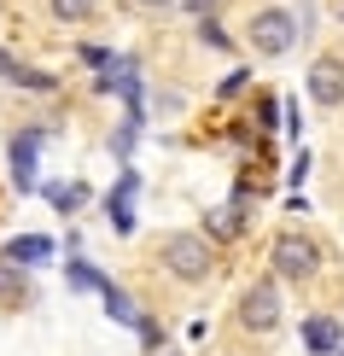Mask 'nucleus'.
<instances>
[{
    "label": "nucleus",
    "mask_w": 344,
    "mask_h": 356,
    "mask_svg": "<svg viewBox=\"0 0 344 356\" xmlns=\"http://www.w3.org/2000/svg\"><path fill=\"white\" fill-rule=\"evenodd\" d=\"M134 6H146V12H170V6H181V0H134Z\"/></svg>",
    "instance_id": "4be33fe9"
},
{
    "label": "nucleus",
    "mask_w": 344,
    "mask_h": 356,
    "mask_svg": "<svg viewBox=\"0 0 344 356\" xmlns=\"http://www.w3.org/2000/svg\"><path fill=\"white\" fill-rule=\"evenodd\" d=\"M134 187H140V175L123 170V181L111 187V199H106V216H111V228L117 234H134Z\"/></svg>",
    "instance_id": "0eeeda50"
},
{
    "label": "nucleus",
    "mask_w": 344,
    "mask_h": 356,
    "mask_svg": "<svg viewBox=\"0 0 344 356\" xmlns=\"http://www.w3.org/2000/svg\"><path fill=\"white\" fill-rule=\"evenodd\" d=\"M158 263H163L175 280L199 286V280L216 275V245L204 240V234H163V240H158Z\"/></svg>",
    "instance_id": "f257e3e1"
},
{
    "label": "nucleus",
    "mask_w": 344,
    "mask_h": 356,
    "mask_svg": "<svg viewBox=\"0 0 344 356\" xmlns=\"http://www.w3.org/2000/svg\"><path fill=\"white\" fill-rule=\"evenodd\" d=\"M309 99H316V106H344V65L338 58H316V65H309Z\"/></svg>",
    "instance_id": "39448f33"
},
{
    "label": "nucleus",
    "mask_w": 344,
    "mask_h": 356,
    "mask_svg": "<svg viewBox=\"0 0 344 356\" xmlns=\"http://www.w3.org/2000/svg\"><path fill=\"white\" fill-rule=\"evenodd\" d=\"M245 82H251V70H228V76H222V88H216V94L228 99V94H239V88H245Z\"/></svg>",
    "instance_id": "6ab92c4d"
},
{
    "label": "nucleus",
    "mask_w": 344,
    "mask_h": 356,
    "mask_svg": "<svg viewBox=\"0 0 344 356\" xmlns=\"http://www.w3.org/2000/svg\"><path fill=\"white\" fill-rule=\"evenodd\" d=\"M47 199H53V211H82V204H88V187L82 181H70V187H47Z\"/></svg>",
    "instance_id": "2eb2a0df"
},
{
    "label": "nucleus",
    "mask_w": 344,
    "mask_h": 356,
    "mask_svg": "<svg viewBox=\"0 0 344 356\" xmlns=\"http://www.w3.org/2000/svg\"><path fill=\"white\" fill-rule=\"evenodd\" d=\"M82 65H94V70H111V65H117V58H111L106 47H82Z\"/></svg>",
    "instance_id": "aec40b11"
},
{
    "label": "nucleus",
    "mask_w": 344,
    "mask_h": 356,
    "mask_svg": "<svg viewBox=\"0 0 344 356\" xmlns=\"http://www.w3.org/2000/svg\"><path fill=\"white\" fill-rule=\"evenodd\" d=\"M268 263H275V280H316L321 275V245L309 240V234H297V228H286V234H275V245H268Z\"/></svg>",
    "instance_id": "f03ea898"
},
{
    "label": "nucleus",
    "mask_w": 344,
    "mask_h": 356,
    "mask_svg": "<svg viewBox=\"0 0 344 356\" xmlns=\"http://www.w3.org/2000/svg\"><path fill=\"white\" fill-rule=\"evenodd\" d=\"M47 12H53L58 24H88L99 12V0H47Z\"/></svg>",
    "instance_id": "4468645a"
},
{
    "label": "nucleus",
    "mask_w": 344,
    "mask_h": 356,
    "mask_svg": "<svg viewBox=\"0 0 344 356\" xmlns=\"http://www.w3.org/2000/svg\"><path fill=\"white\" fill-rule=\"evenodd\" d=\"M199 41H204V47H216V53H228V47H234V41H228V29H222L216 18H199Z\"/></svg>",
    "instance_id": "f3484780"
},
{
    "label": "nucleus",
    "mask_w": 344,
    "mask_h": 356,
    "mask_svg": "<svg viewBox=\"0 0 344 356\" xmlns=\"http://www.w3.org/2000/svg\"><path fill=\"white\" fill-rule=\"evenodd\" d=\"M65 280H70V292H99V269H88V263H65Z\"/></svg>",
    "instance_id": "dca6fc26"
},
{
    "label": "nucleus",
    "mask_w": 344,
    "mask_h": 356,
    "mask_svg": "<svg viewBox=\"0 0 344 356\" xmlns=\"http://www.w3.org/2000/svg\"><path fill=\"white\" fill-rule=\"evenodd\" d=\"M181 6H187V12H199V18H211V12H216V0H181Z\"/></svg>",
    "instance_id": "412c9836"
},
{
    "label": "nucleus",
    "mask_w": 344,
    "mask_h": 356,
    "mask_svg": "<svg viewBox=\"0 0 344 356\" xmlns=\"http://www.w3.org/2000/svg\"><path fill=\"white\" fill-rule=\"evenodd\" d=\"M53 251H58V245L47 240V234H18V240H6V251H0V257L18 263V269H29V263H47Z\"/></svg>",
    "instance_id": "9d476101"
},
{
    "label": "nucleus",
    "mask_w": 344,
    "mask_h": 356,
    "mask_svg": "<svg viewBox=\"0 0 344 356\" xmlns=\"http://www.w3.org/2000/svg\"><path fill=\"white\" fill-rule=\"evenodd\" d=\"M99 298H106V316L117 321V327H134V321H140V309H134V298L123 286H117V280H99Z\"/></svg>",
    "instance_id": "f8f14e48"
},
{
    "label": "nucleus",
    "mask_w": 344,
    "mask_h": 356,
    "mask_svg": "<svg viewBox=\"0 0 344 356\" xmlns=\"http://www.w3.org/2000/svg\"><path fill=\"white\" fill-rule=\"evenodd\" d=\"M292 41H297V18H292V12L268 6V12L251 18V53H257V58H286Z\"/></svg>",
    "instance_id": "20e7f679"
},
{
    "label": "nucleus",
    "mask_w": 344,
    "mask_h": 356,
    "mask_svg": "<svg viewBox=\"0 0 344 356\" xmlns=\"http://www.w3.org/2000/svg\"><path fill=\"white\" fill-rule=\"evenodd\" d=\"M333 356H344V345H338V350H333Z\"/></svg>",
    "instance_id": "393cba45"
},
{
    "label": "nucleus",
    "mask_w": 344,
    "mask_h": 356,
    "mask_svg": "<svg viewBox=\"0 0 344 356\" xmlns=\"http://www.w3.org/2000/svg\"><path fill=\"white\" fill-rule=\"evenodd\" d=\"M239 327L245 333H275L280 327V280H251L245 292H239Z\"/></svg>",
    "instance_id": "7ed1b4c3"
},
{
    "label": "nucleus",
    "mask_w": 344,
    "mask_h": 356,
    "mask_svg": "<svg viewBox=\"0 0 344 356\" xmlns=\"http://www.w3.org/2000/svg\"><path fill=\"white\" fill-rule=\"evenodd\" d=\"M338 18H344V0H338Z\"/></svg>",
    "instance_id": "b1692460"
},
{
    "label": "nucleus",
    "mask_w": 344,
    "mask_h": 356,
    "mask_svg": "<svg viewBox=\"0 0 344 356\" xmlns=\"http://www.w3.org/2000/svg\"><path fill=\"white\" fill-rule=\"evenodd\" d=\"M304 345L316 350V356H333V350L344 345V333H338V321H333V316H309V321H304Z\"/></svg>",
    "instance_id": "9b49d317"
},
{
    "label": "nucleus",
    "mask_w": 344,
    "mask_h": 356,
    "mask_svg": "<svg viewBox=\"0 0 344 356\" xmlns=\"http://www.w3.org/2000/svg\"><path fill=\"white\" fill-rule=\"evenodd\" d=\"M158 356H181V350H158Z\"/></svg>",
    "instance_id": "5701e85b"
},
{
    "label": "nucleus",
    "mask_w": 344,
    "mask_h": 356,
    "mask_svg": "<svg viewBox=\"0 0 344 356\" xmlns=\"http://www.w3.org/2000/svg\"><path fill=\"white\" fill-rule=\"evenodd\" d=\"M245 234V193H239L234 204H216L211 216H204V240H239Z\"/></svg>",
    "instance_id": "6e6552de"
},
{
    "label": "nucleus",
    "mask_w": 344,
    "mask_h": 356,
    "mask_svg": "<svg viewBox=\"0 0 344 356\" xmlns=\"http://www.w3.org/2000/svg\"><path fill=\"white\" fill-rule=\"evenodd\" d=\"M41 140H47V129H24V135H12V181H18L24 193L35 187V152Z\"/></svg>",
    "instance_id": "423d86ee"
},
{
    "label": "nucleus",
    "mask_w": 344,
    "mask_h": 356,
    "mask_svg": "<svg viewBox=\"0 0 344 356\" xmlns=\"http://www.w3.org/2000/svg\"><path fill=\"white\" fill-rule=\"evenodd\" d=\"M275 117H280V106H275L268 94H257V111H251V123H257V129H280Z\"/></svg>",
    "instance_id": "a211bd4d"
},
{
    "label": "nucleus",
    "mask_w": 344,
    "mask_h": 356,
    "mask_svg": "<svg viewBox=\"0 0 344 356\" xmlns=\"http://www.w3.org/2000/svg\"><path fill=\"white\" fill-rule=\"evenodd\" d=\"M0 304H6V309H24L29 304V275L18 269V263H6V257H0Z\"/></svg>",
    "instance_id": "ddd939ff"
},
{
    "label": "nucleus",
    "mask_w": 344,
    "mask_h": 356,
    "mask_svg": "<svg viewBox=\"0 0 344 356\" xmlns=\"http://www.w3.org/2000/svg\"><path fill=\"white\" fill-rule=\"evenodd\" d=\"M0 82H12V88H29V94H53L58 88V76H47V70H29V65H18L6 47H0Z\"/></svg>",
    "instance_id": "1a4fd4ad"
}]
</instances>
